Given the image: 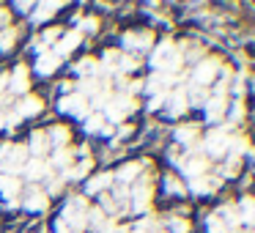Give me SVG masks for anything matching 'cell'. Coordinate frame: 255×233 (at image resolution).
Instances as JSON below:
<instances>
[{
  "mask_svg": "<svg viewBox=\"0 0 255 233\" xmlns=\"http://www.w3.org/2000/svg\"><path fill=\"white\" fill-rule=\"evenodd\" d=\"M137 176H140V165H137V162H127V165L118 170L116 178H118L121 184H127V181H132V178H137Z\"/></svg>",
  "mask_w": 255,
  "mask_h": 233,
  "instance_id": "obj_24",
  "label": "cell"
},
{
  "mask_svg": "<svg viewBox=\"0 0 255 233\" xmlns=\"http://www.w3.org/2000/svg\"><path fill=\"white\" fill-rule=\"evenodd\" d=\"M99 233H116V225H113V222H105V225L99 228Z\"/></svg>",
  "mask_w": 255,
  "mask_h": 233,
  "instance_id": "obj_45",
  "label": "cell"
},
{
  "mask_svg": "<svg viewBox=\"0 0 255 233\" xmlns=\"http://www.w3.org/2000/svg\"><path fill=\"white\" fill-rule=\"evenodd\" d=\"M47 170H50V165H47V162H41V159H36V156H33V159H28V162H25V167H22V173L30 178V181L44 178Z\"/></svg>",
  "mask_w": 255,
  "mask_h": 233,
  "instance_id": "obj_14",
  "label": "cell"
},
{
  "mask_svg": "<svg viewBox=\"0 0 255 233\" xmlns=\"http://www.w3.org/2000/svg\"><path fill=\"white\" fill-rule=\"evenodd\" d=\"M44 178H47V189H50V195H58L63 189V184H66V181H63V176H58L55 170H47Z\"/></svg>",
  "mask_w": 255,
  "mask_h": 233,
  "instance_id": "obj_28",
  "label": "cell"
},
{
  "mask_svg": "<svg viewBox=\"0 0 255 233\" xmlns=\"http://www.w3.org/2000/svg\"><path fill=\"white\" fill-rule=\"evenodd\" d=\"M17 189H19V178L17 176H3V181H0V192L6 195L8 200H14Z\"/></svg>",
  "mask_w": 255,
  "mask_h": 233,
  "instance_id": "obj_23",
  "label": "cell"
},
{
  "mask_svg": "<svg viewBox=\"0 0 255 233\" xmlns=\"http://www.w3.org/2000/svg\"><path fill=\"white\" fill-rule=\"evenodd\" d=\"M50 165H52V167H66V165H72V151H69V148H55Z\"/></svg>",
  "mask_w": 255,
  "mask_h": 233,
  "instance_id": "obj_27",
  "label": "cell"
},
{
  "mask_svg": "<svg viewBox=\"0 0 255 233\" xmlns=\"http://www.w3.org/2000/svg\"><path fill=\"white\" fill-rule=\"evenodd\" d=\"M220 220L225 222L228 231H231V228H236L239 222H242V217H239V209H236V206H222V209H220Z\"/></svg>",
  "mask_w": 255,
  "mask_h": 233,
  "instance_id": "obj_20",
  "label": "cell"
},
{
  "mask_svg": "<svg viewBox=\"0 0 255 233\" xmlns=\"http://www.w3.org/2000/svg\"><path fill=\"white\" fill-rule=\"evenodd\" d=\"M105 110H107V118H110L113 123H118V121H124V118L134 110V102H132V96H116V99L107 102Z\"/></svg>",
  "mask_w": 255,
  "mask_h": 233,
  "instance_id": "obj_3",
  "label": "cell"
},
{
  "mask_svg": "<svg viewBox=\"0 0 255 233\" xmlns=\"http://www.w3.org/2000/svg\"><path fill=\"white\" fill-rule=\"evenodd\" d=\"M148 44H151L148 33H127L124 36V47H129V50H145Z\"/></svg>",
  "mask_w": 255,
  "mask_h": 233,
  "instance_id": "obj_17",
  "label": "cell"
},
{
  "mask_svg": "<svg viewBox=\"0 0 255 233\" xmlns=\"http://www.w3.org/2000/svg\"><path fill=\"white\" fill-rule=\"evenodd\" d=\"M85 214H88V206H85V198H72L66 206H63V217L66 228L72 231H83L85 228Z\"/></svg>",
  "mask_w": 255,
  "mask_h": 233,
  "instance_id": "obj_2",
  "label": "cell"
},
{
  "mask_svg": "<svg viewBox=\"0 0 255 233\" xmlns=\"http://www.w3.org/2000/svg\"><path fill=\"white\" fill-rule=\"evenodd\" d=\"M47 192L44 189H39V187H30L28 189V195H25V209L30 211V214H41V211L47 209Z\"/></svg>",
  "mask_w": 255,
  "mask_h": 233,
  "instance_id": "obj_7",
  "label": "cell"
},
{
  "mask_svg": "<svg viewBox=\"0 0 255 233\" xmlns=\"http://www.w3.org/2000/svg\"><path fill=\"white\" fill-rule=\"evenodd\" d=\"M85 225L88 228H102L105 225V211L102 209H88V214H85Z\"/></svg>",
  "mask_w": 255,
  "mask_h": 233,
  "instance_id": "obj_29",
  "label": "cell"
},
{
  "mask_svg": "<svg viewBox=\"0 0 255 233\" xmlns=\"http://www.w3.org/2000/svg\"><path fill=\"white\" fill-rule=\"evenodd\" d=\"M41 36H44V44H52V41H58V36H61V30H58V28H52V30H44Z\"/></svg>",
  "mask_w": 255,
  "mask_h": 233,
  "instance_id": "obj_40",
  "label": "cell"
},
{
  "mask_svg": "<svg viewBox=\"0 0 255 233\" xmlns=\"http://www.w3.org/2000/svg\"><path fill=\"white\" fill-rule=\"evenodd\" d=\"M58 8H61V3H39V6H33V11H36L33 19H36V22H47Z\"/></svg>",
  "mask_w": 255,
  "mask_h": 233,
  "instance_id": "obj_18",
  "label": "cell"
},
{
  "mask_svg": "<svg viewBox=\"0 0 255 233\" xmlns=\"http://www.w3.org/2000/svg\"><path fill=\"white\" fill-rule=\"evenodd\" d=\"M231 118H233V123H239V121H242V105H239V102L233 105V113H231Z\"/></svg>",
  "mask_w": 255,
  "mask_h": 233,
  "instance_id": "obj_42",
  "label": "cell"
},
{
  "mask_svg": "<svg viewBox=\"0 0 255 233\" xmlns=\"http://www.w3.org/2000/svg\"><path fill=\"white\" fill-rule=\"evenodd\" d=\"M19 11H33V3H17Z\"/></svg>",
  "mask_w": 255,
  "mask_h": 233,
  "instance_id": "obj_46",
  "label": "cell"
},
{
  "mask_svg": "<svg viewBox=\"0 0 255 233\" xmlns=\"http://www.w3.org/2000/svg\"><path fill=\"white\" fill-rule=\"evenodd\" d=\"M176 140H178L181 145H192L195 129H192V126H178V129H176Z\"/></svg>",
  "mask_w": 255,
  "mask_h": 233,
  "instance_id": "obj_31",
  "label": "cell"
},
{
  "mask_svg": "<svg viewBox=\"0 0 255 233\" xmlns=\"http://www.w3.org/2000/svg\"><path fill=\"white\" fill-rule=\"evenodd\" d=\"M6 126V116H3V113H0V129Z\"/></svg>",
  "mask_w": 255,
  "mask_h": 233,
  "instance_id": "obj_49",
  "label": "cell"
},
{
  "mask_svg": "<svg viewBox=\"0 0 255 233\" xmlns=\"http://www.w3.org/2000/svg\"><path fill=\"white\" fill-rule=\"evenodd\" d=\"M228 134L222 132V129H214V132H209L206 134V140H203V151L209 156H225L228 154Z\"/></svg>",
  "mask_w": 255,
  "mask_h": 233,
  "instance_id": "obj_4",
  "label": "cell"
},
{
  "mask_svg": "<svg viewBox=\"0 0 255 233\" xmlns=\"http://www.w3.org/2000/svg\"><path fill=\"white\" fill-rule=\"evenodd\" d=\"M206 159H187L181 165V173H187V176H192V178H198V176H203L206 173Z\"/></svg>",
  "mask_w": 255,
  "mask_h": 233,
  "instance_id": "obj_19",
  "label": "cell"
},
{
  "mask_svg": "<svg viewBox=\"0 0 255 233\" xmlns=\"http://www.w3.org/2000/svg\"><path fill=\"white\" fill-rule=\"evenodd\" d=\"M132 200H134V211H145L151 203V181L148 178H137V184L132 187Z\"/></svg>",
  "mask_w": 255,
  "mask_h": 233,
  "instance_id": "obj_5",
  "label": "cell"
},
{
  "mask_svg": "<svg viewBox=\"0 0 255 233\" xmlns=\"http://www.w3.org/2000/svg\"><path fill=\"white\" fill-rule=\"evenodd\" d=\"M239 173V156H231V159H228V167H222V176H236Z\"/></svg>",
  "mask_w": 255,
  "mask_h": 233,
  "instance_id": "obj_35",
  "label": "cell"
},
{
  "mask_svg": "<svg viewBox=\"0 0 255 233\" xmlns=\"http://www.w3.org/2000/svg\"><path fill=\"white\" fill-rule=\"evenodd\" d=\"M55 233H72V231L66 228V222H63V220H58L55 222Z\"/></svg>",
  "mask_w": 255,
  "mask_h": 233,
  "instance_id": "obj_43",
  "label": "cell"
},
{
  "mask_svg": "<svg viewBox=\"0 0 255 233\" xmlns=\"http://www.w3.org/2000/svg\"><path fill=\"white\" fill-rule=\"evenodd\" d=\"M107 102H110V96H107V94H96L94 96V107H96V110H105Z\"/></svg>",
  "mask_w": 255,
  "mask_h": 233,
  "instance_id": "obj_39",
  "label": "cell"
},
{
  "mask_svg": "<svg viewBox=\"0 0 255 233\" xmlns=\"http://www.w3.org/2000/svg\"><path fill=\"white\" fill-rule=\"evenodd\" d=\"M154 233H165V231H154Z\"/></svg>",
  "mask_w": 255,
  "mask_h": 233,
  "instance_id": "obj_51",
  "label": "cell"
},
{
  "mask_svg": "<svg viewBox=\"0 0 255 233\" xmlns=\"http://www.w3.org/2000/svg\"><path fill=\"white\" fill-rule=\"evenodd\" d=\"M167 102V94H156V96H151V102H148V110H159L162 105Z\"/></svg>",
  "mask_w": 255,
  "mask_h": 233,
  "instance_id": "obj_37",
  "label": "cell"
},
{
  "mask_svg": "<svg viewBox=\"0 0 255 233\" xmlns=\"http://www.w3.org/2000/svg\"><path fill=\"white\" fill-rule=\"evenodd\" d=\"M192 99V105H206L209 102V96H206V88H200V85H192V91L187 94V102Z\"/></svg>",
  "mask_w": 255,
  "mask_h": 233,
  "instance_id": "obj_32",
  "label": "cell"
},
{
  "mask_svg": "<svg viewBox=\"0 0 255 233\" xmlns=\"http://www.w3.org/2000/svg\"><path fill=\"white\" fill-rule=\"evenodd\" d=\"M113 181H116V176H113V173H99V176H91L88 184H85V192H88V195H99V192H105V189H110Z\"/></svg>",
  "mask_w": 255,
  "mask_h": 233,
  "instance_id": "obj_9",
  "label": "cell"
},
{
  "mask_svg": "<svg viewBox=\"0 0 255 233\" xmlns=\"http://www.w3.org/2000/svg\"><path fill=\"white\" fill-rule=\"evenodd\" d=\"M170 99V116H181L184 110H187V91H178V94H173V96H167Z\"/></svg>",
  "mask_w": 255,
  "mask_h": 233,
  "instance_id": "obj_21",
  "label": "cell"
},
{
  "mask_svg": "<svg viewBox=\"0 0 255 233\" xmlns=\"http://www.w3.org/2000/svg\"><path fill=\"white\" fill-rule=\"evenodd\" d=\"M80 41H83V33H80V30H72V33H66L61 41H58L55 52L61 55V61L69 55V52H74V50H77V47H80Z\"/></svg>",
  "mask_w": 255,
  "mask_h": 233,
  "instance_id": "obj_12",
  "label": "cell"
},
{
  "mask_svg": "<svg viewBox=\"0 0 255 233\" xmlns=\"http://www.w3.org/2000/svg\"><path fill=\"white\" fill-rule=\"evenodd\" d=\"M61 110L66 113V116H77L83 118L85 110H88V102H85L83 94H72V96H63L61 99Z\"/></svg>",
  "mask_w": 255,
  "mask_h": 233,
  "instance_id": "obj_6",
  "label": "cell"
},
{
  "mask_svg": "<svg viewBox=\"0 0 255 233\" xmlns=\"http://www.w3.org/2000/svg\"><path fill=\"white\" fill-rule=\"evenodd\" d=\"M96 28H99V22H96L94 17H88V19H83V25H80V33H83V30L85 33H94Z\"/></svg>",
  "mask_w": 255,
  "mask_h": 233,
  "instance_id": "obj_38",
  "label": "cell"
},
{
  "mask_svg": "<svg viewBox=\"0 0 255 233\" xmlns=\"http://www.w3.org/2000/svg\"><path fill=\"white\" fill-rule=\"evenodd\" d=\"M14 47V30H0V50H11Z\"/></svg>",
  "mask_w": 255,
  "mask_h": 233,
  "instance_id": "obj_34",
  "label": "cell"
},
{
  "mask_svg": "<svg viewBox=\"0 0 255 233\" xmlns=\"http://www.w3.org/2000/svg\"><path fill=\"white\" fill-rule=\"evenodd\" d=\"M39 113H41V99L39 96H25V99L19 102V107H17L19 118H33V116H39Z\"/></svg>",
  "mask_w": 255,
  "mask_h": 233,
  "instance_id": "obj_13",
  "label": "cell"
},
{
  "mask_svg": "<svg viewBox=\"0 0 255 233\" xmlns=\"http://www.w3.org/2000/svg\"><path fill=\"white\" fill-rule=\"evenodd\" d=\"M129 233H148V231H140V228H137V231H129Z\"/></svg>",
  "mask_w": 255,
  "mask_h": 233,
  "instance_id": "obj_50",
  "label": "cell"
},
{
  "mask_svg": "<svg viewBox=\"0 0 255 233\" xmlns=\"http://www.w3.org/2000/svg\"><path fill=\"white\" fill-rule=\"evenodd\" d=\"M121 69H124V72H129V69H134V61H132V58H124V61H121Z\"/></svg>",
  "mask_w": 255,
  "mask_h": 233,
  "instance_id": "obj_44",
  "label": "cell"
},
{
  "mask_svg": "<svg viewBox=\"0 0 255 233\" xmlns=\"http://www.w3.org/2000/svg\"><path fill=\"white\" fill-rule=\"evenodd\" d=\"M170 233H189L187 220H170Z\"/></svg>",
  "mask_w": 255,
  "mask_h": 233,
  "instance_id": "obj_36",
  "label": "cell"
},
{
  "mask_svg": "<svg viewBox=\"0 0 255 233\" xmlns=\"http://www.w3.org/2000/svg\"><path fill=\"white\" fill-rule=\"evenodd\" d=\"M214 74H217V63H214V61H203V63H198L192 85H200V88H206V85H209L211 80H214Z\"/></svg>",
  "mask_w": 255,
  "mask_h": 233,
  "instance_id": "obj_10",
  "label": "cell"
},
{
  "mask_svg": "<svg viewBox=\"0 0 255 233\" xmlns=\"http://www.w3.org/2000/svg\"><path fill=\"white\" fill-rule=\"evenodd\" d=\"M30 154L36 156V159H41V154H47V148H50V140H47L44 132H33L30 134Z\"/></svg>",
  "mask_w": 255,
  "mask_h": 233,
  "instance_id": "obj_16",
  "label": "cell"
},
{
  "mask_svg": "<svg viewBox=\"0 0 255 233\" xmlns=\"http://www.w3.org/2000/svg\"><path fill=\"white\" fill-rule=\"evenodd\" d=\"M47 140H50V145H55V148H63V145L69 143V132L63 126H55V129H50Z\"/></svg>",
  "mask_w": 255,
  "mask_h": 233,
  "instance_id": "obj_26",
  "label": "cell"
},
{
  "mask_svg": "<svg viewBox=\"0 0 255 233\" xmlns=\"http://www.w3.org/2000/svg\"><path fill=\"white\" fill-rule=\"evenodd\" d=\"M239 209H242V214H239V217H242V222L255 225V198H244Z\"/></svg>",
  "mask_w": 255,
  "mask_h": 233,
  "instance_id": "obj_22",
  "label": "cell"
},
{
  "mask_svg": "<svg viewBox=\"0 0 255 233\" xmlns=\"http://www.w3.org/2000/svg\"><path fill=\"white\" fill-rule=\"evenodd\" d=\"M8 88H11L14 94H25V91H28V69L25 66L14 69V74H8Z\"/></svg>",
  "mask_w": 255,
  "mask_h": 233,
  "instance_id": "obj_15",
  "label": "cell"
},
{
  "mask_svg": "<svg viewBox=\"0 0 255 233\" xmlns=\"http://www.w3.org/2000/svg\"><path fill=\"white\" fill-rule=\"evenodd\" d=\"M25 162H28V145H19V143L0 145V167L6 170V176L22 173Z\"/></svg>",
  "mask_w": 255,
  "mask_h": 233,
  "instance_id": "obj_1",
  "label": "cell"
},
{
  "mask_svg": "<svg viewBox=\"0 0 255 233\" xmlns=\"http://www.w3.org/2000/svg\"><path fill=\"white\" fill-rule=\"evenodd\" d=\"M206 228H209V233H231L228 225L220 220V214H211L209 220H206Z\"/></svg>",
  "mask_w": 255,
  "mask_h": 233,
  "instance_id": "obj_30",
  "label": "cell"
},
{
  "mask_svg": "<svg viewBox=\"0 0 255 233\" xmlns=\"http://www.w3.org/2000/svg\"><path fill=\"white\" fill-rule=\"evenodd\" d=\"M8 85V74H0V88H6Z\"/></svg>",
  "mask_w": 255,
  "mask_h": 233,
  "instance_id": "obj_47",
  "label": "cell"
},
{
  "mask_svg": "<svg viewBox=\"0 0 255 233\" xmlns=\"http://www.w3.org/2000/svg\"><path fill=\"white\" fill-rule=\"evenodd\" d=\"M189 189H192L195 195H209V192H214V184H211L206 176H198V178L189 181Z\"/></svg>",
  "mask_w": 255,
  "mask_h": 233,
  "instance_id": "obj_25",
  "label": "cell"
},
{
  "mask_svg": "<svg viewBox=\"0 0 255 233\" xmlns=\"http://www.w3.org/2000/svg\"><path fill=\"white\" fill-rule=\"evenodd\" d=\"M165 184H167V189H170V192H184V189H181V184H178L176 178H167Z\"/></svg>",
  "mask_w": 255,
  "mask_h": 233,
  "instance_id": "obj_41",
  "label": "cell"
},
{
  "mask_svg": "<svg viewBox=\"0 0 255 233\" xmlns=\"http://www.w3.org/2000/svg\"><path fill=\"white\" fill-rule=\"evenodd\" d=\"M102 123H105V118H102V116H94V118H88V121H85V129H88V132H107Z\"/></svg>",
  "mask_w": 255,
  "mask_h": 233,
  "instance_id": "obj_33",
  "label": "cell"
},
{
  "mask_svg": "<svg viewBox=\"0 0 255 233\" xmlns=\"http://www.w3.org/2000/svg\"><path fill=\"white\" fill-rule=\"evenodd\" d=\"M58 66H61V55H58L55 50H41L39 52V61H36V72L39 74H52Z\"/></svg>",
  "mask_w": 255,
  "mask_h": 233,
  "instance_id": "obj_8",
  "label": "cell"
},
{
  "mask_svg": "<svg viewBox=\"0 0 255 233\" xmlns=\"http://www.w3.org/2000/svg\"><path fill=\"white\" fill-rule=\"evenodd\" d=\"M0 181H3V173H0Z\"/></svg>",
  "mask_w": 255,
  "mask_h": 233,
  "instance_id": "obj_52",
  "label": "cell"
},
{
  "mask_svg": "<svg viewBox=\"0 0 255 233\" xmlns=\"http://www.w3.org/2000/svg\"><path fill=\"white\" fill-rule=\"evenodd\" d=\"M8 22V14L6 11H0V25H6Z\"/></svg>",
  "mask_w": 255,
  "mask_h": 233,
  "instance_id": "obj_48",
  "label": "cell"
},
{
  "mask_svg": "<svg viewBox=\"0 0 255 233\" xmlns=\"http://www.w3.org/2000/svg\"><path fill=\"white\" fill-rule=\"evenodd\" d=\"M206 118H209L211 123H217L220 118H225V107H228V102H225V96H211L209 102H206Z\"/></svg>",
  "mask_w": 255,
  "mask_h": 233,
  "instance_id": "obj_11",
  "label": "cell"
}]
</instances>
